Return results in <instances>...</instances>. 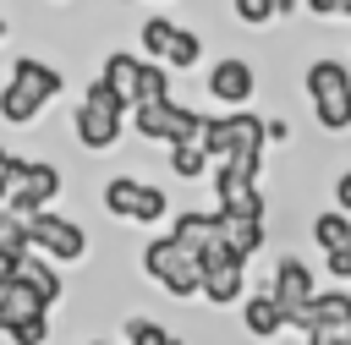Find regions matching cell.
Masks as SVG:
<instances>
[{
	"mask_svg": "<svg viewBox=\"0 0 351 345\" xmlns=\"http://www.w3.org/2000/svg\"><path fill=\"white\" fill-rule=\"evenodd\" d=\"M335 203H340V214H351V164H346L340 181H335Z\"/></svg>",
	"mask_w": 351,
	"mask_h": 345,
	"instance_id": "cell-31",
	"label": "cell"
},
{
	"mask_svg": "<svg viewBox=\"0 0 351 345\" xmlns=\"http://www.w3.org/2000/svg\"><path fill=\"white\" fill-rule=\"evenodd\" d=\"M143 268H148V279H159L170 296H197L203 290V257L197 252H186L176 235H154L148 246H143Z\"/></svg>",
	"mask_w": 351,
	"mask_h": 345,
	"instance_id": "cell-1",
	"label": "cell"
},
{
	"mask_svg": "<svg viewBox=\"0 0 351 345\" xmlns=\"http://www.w3.org/2000/svg\"><path fill=\"white\" fill-rule=\"evenodd\" d=\"M313 241L324 246V257H329V252H346V246H351V219H346V214H318V219H313Z\"/></svg>",
	"mask_w": 351,
	"mask_h": 345,
	"instance_id": "cell-21",
	"label": "cell"
},
{
	"mask_svg": "<svg viewBox=\"0 0 351 345\" xmlns=\"http://www.w3.org/2000/svg\"><path fill=\"white\" fill-rule=\"evenodd\" d=\"M214 192H219V214H241V219H263V197L258 181H241L236 170H214Z\"/></svg>",
	"mask_w": 351,
	"mask_h": 345,
	"instance_id": "cell-12",
	"label": "cell"
},
{
	"mask_svg": "<svg viewBox=\"0 0 351 345\" xmlns=\"http://www.w3.org/2000/svg\"><path fill=\"white\" fill-rule=\"evenodd\" d=\"M38 110H44V99H38V93H27V88L5 82V93H0V115H5L11 126H27V120H33Z\"/></svg>",
	"mask_w": 351,
	"mask_h": 345,
	"instance_id": "cell-20",
	"label": "cell"
},
{
	"mask_svg": "<svg viewBox=\"0 0 351 345\" xmlns=\"http://www.w3.org/2000/svg\"><path fill=\"white\" fill-rule=\"evenodd\" d=\"M99 82L115 93L121 110H143V104H148V93H143V82H148V60H137V55H126V49H115V55L104 60V77H99Z\"/></svg>",
	"mask_w": 351,
	"mask_h": 345,
	"instance_id": "cell-10",
	"label": "cell"
},
{
	"mask_svg": "<svg viewBox=\"0 0 351 345\" xmlns=\"http://www.w3.org/2000/svg\"><path fill=\"white\" fill-rule=\"evenodd\" d=\"M307 99H313V115L324 131H346L351 126V71L340 60H313L307 66Z\"/></svg>",
	"mask_w": 351,
	"mask_h": 345,
	"instance_id": "cell-2",
	"label": "cell"
},
{
	"mask_svg": "<svg viewBox=\"0 0 351 345\" xmlns=\"http://www.w3.org/2000/svg\"><path fill=\"white\" fill-rule=\"evenodd\" d=\"M263 131H269V142H285L291 137V120H263Z\"/></svg>",
	"mask_w": 351,
	"mask_h": 345,
	"instance_id": "cell-33",
	"label": "cell"
},
{
	"mask_svg": "<svg viewBox=\"0 0 351 345\" xmlns=\"http://www.w3.org/2000/svg\"><path fill=\"white\" fill-rule=\"evenodd\" d=\"M16 285H22V290H33L44 312L66 296V279H60V274H55V263H49V257H38V252H27V257L16 263Z\"/></svg>",
	"mask_w": 351,
	"mask_h": 345,
	"instance_id": "cell-14",
	"label": "cell"
},
{
	"mask_svg": "<svg viewBox=\"0 0 351 345\" xmlns=\"http://www.w3.org/2000/svg\"><path fill=\"white\" fill-rule=\"evenodd\" d=\"M11 82H16V88H27V93H38L44 104L66 88V77H60L49 60H33V55H16V60H11Z\"/></svg>",
	"mask_w": 351,
	"mask_h": 345,
	"instance_id": "cell-15",
	"label": "cell"
},
{
	"mask_svg": "<svg viewBox=\"0 0 351 345\" xmlns=\"http://www.w3.org/2000/svg\"><path fill=\"white\" fill-rule=\"evenodd\" d=\"M170 170H176L181 181H197V175L208 170V153H203V142H181V148H170Z\"/></svg>",
	"mask_w": 351,
	"mask_h": 345,
	"instance_id": "cell-23",
	"label": "cell"
},
{
	"mask_svg": "<svg viewBox=\"0 0 351 345\" xmlns=\"http://www.w3.org/2000/svg\"><path fill=\"white\" fill-rule=\"evenodd\" d=\"M241 279H247V257H236L225 241L203 252V296L214 307H236L241 301Z\"/></svg>",
	"mask_w": 351,
	"mask_h": 345,
	"instance_id": "cell-9",
	"label": "cell"
},
{
	"mask_svg": "<svg viewBox=\"0 0 351 345\" xmlns=\"http://www.w3.org/2000/svg\"><path fill=\"white\" fill-rule=\"evenodd\" d=\"M121 104H115V93L104 88V82H93L88 88V99L77 104V115H71V131H77V142L88 148V153H104V148H115L121 142Z\"/></svg>",
	"mask_w": 351,
	"mask_h": 345,
	"instance_id": "cell-4",
	"label": "cell"
},
{
	"mask_svg": "<svg viewBox=\"0 0 351 345\" xmlns=\"http://www.w3.org/2000/svg\"><path fill=\"white\" fill-rule=\"evenodd\" d=\"M203 153L208 159H236V153H263V142H269V131H263V120L252 115V110H230V115H208L203 120Z\"/></svg>",
	"mask_w": 351,
	"mask_h": 345,
	"instance_id": "cell-3",
	"label": "cell"
},
{
	"mask_svg": "<svg viewBox=\"0 0 351 345\" xmlns=\"http://www.w3.org/2000/svg\"><path fill=\"white\" fill-rule=\"evenodd\" d=\"M22 164H27V159H16V153H5V148H0V208H5V197H11V181L22 175Z\"/></svg>",
	"mask_w": 351,
	"mask_h": 345,
	"instance_id": "cell-29",
	"label": "cell"
},
{
	"mask_svg": "<svg viewBox=\"0 0 351 345\" xmlns=\"http://www.w3.org/2000/svg\"><path fill=\"white\" fill-rule=\"evenodd\" d=\"M302 334H351V296L346 290H318L307 307Z\"/></svg>",
	"mask_w": 351,
	"mask_h": 345,
	"instance_id": "cell-13",
	"label": "cell"
},
{
	"mask_svg": "<svg viewBox=\"0 0 351 345\" xmlns=\"http://www.w3.org/2000/svg\"><path fill=\"white\" fill-rule=\"evenodd\" d=\"M219 241L236 257H252L263 246V219H241V214H219Z\"/></svg>",
	"mask_w": 351,
	"mask_h": 345,
	"instance_id": "cell-17",
	"label": "cell"
},
{
	"mask_svg": "<svg viewBox=\"0 0 351 345\" xmlns=\"http://www.w3.org/2000/svg\"><path fill=\"white\" fill-rule=\"evenodd\" d=\"M197 60H203V38H197L192 27H181L176 44H170V55H165V71H170V66L181 71V66H197Z\"/></svg>",
	"mask_w": 351,
	"mask_h": 345,
	"instance_id": "cell-24",
	"label": "cell"
},
{
	"mask_svg": "<svg viewBox=\"0 0 351 345\" xmlns=\"http://www.w3.org/2000/svg\"><path fill=\"white\" fill-rule=\"evenodd\" d=\"M307 345H351V334H307Z\"/></svg>",
	"mask_w": 351,
	"mask_h": 345,
	"instance_id": "cell-34",
	"label": "cell"
},
{
	"mask_svg": "<svg viewBox=\"0 0 351 345\" xmlns=\"http://www.w3.org/2000/svg\"><path fill=\"white\" fill-rule=\"evenodd\" d=\"M0 38H5V16H0Z\"/></svg>",
	"mask_w": 351,
	"mask_h": 345,
	"instance_id": "cell-35",
	"label": "cell"
},
{
	"mask_svg": "<svg viewBox=\"0 0 351 345\" xmlns=\"http://www.w3.org/2000/svg\"><path fill=\"white\" fill-rule=\"evenodd\" d=\"M241 323H247V334L269 340V334L285 329V312L274 307V296H247V301H241Z\"/></svg>",
	"mask_w": 351,
	"mask_h": 345,
	"instance_id": "cell-18",
	"label": "cell"
},
{
	"mask_svg": "<svg viewBox=\"0 0 351 345\" xmlns=\"http://www.w3.org/2000/svg\"><path fill=\"white\" fill-rule=\"evenodd\" d=\"M252 88H258V77H252V66L241 60V55H230V60H214V71H208V93L219 99V104H247L252 99Z\"/></svg>",
	"mask_w": 351,
	"mask_h": 345,
	"instance_id": "cell-11",
	"label": "cell"
},
{
	"mask_svg": "<svg viewBox=\"0 0 351 345\" xmlns=\"http://www.w3.org/2000/svg\"><path fill=\"white\" fill-rule=\"evenodd\" d=\"M5 340H11V345H44V340H49V323H44V318H27V323L11 329Z\"/></svg>",
	"mask_w": 351,
	"mask_h": 345,
	"instance_id": "cell-28",
	"label": "cell"
},
{
	"mask_svg": "<svg viewBox=\"0 0 351 345\" xmlns=\"http://www.w3.org/2000/svg\"><path fill=\"white\" fill-rule=\"evenodd\" d=\"M132 126H137V137L165 142V148H181V142H197L203 137V115H192L176 99H154V104L132 110Z\"/></svg>",
	"mask_w": 351,
	"mask_h": 345,
	"instance_id": "cell-5",
	"label": "cell"
},
{
	"mask_svg": "<svg viewBox=\"0 0 351 345\" xmlns=\"http://www.w3.org/2000/svg\"><path fill=\"white\" fill-rule=\"evenodd\" d=\"M16 263H22L16 252H0V290H11V285H16Z\"/></svg>",
	"mask_w": 351,
	"mask_h": 345,
	"instance_id": "cell-30",
	"label": "cell"
},
{
	"mask_svg": "<svg viewBox=\"0 0 351 345\" xmlns=\"http://www.w3.org/2000/svg\"><path fill=\"white\" fill-rule=\"evenodd\" d=\"M176 345H181V340H176Z\"/></svg>",
	"mask_w": 351,
	"mask_h": 345,
	"instance_id": "cell-36",
	"label": "cell"
},
{
	"mask_svg": "<svg viewBox=\"0 0 351 345\" xmlns=\"http://www.w3.org/2000/svg\"><path fill=\"white\" fill-rule=\"evenodd\" d=\"M176 33H181V27H176L170 16H148V22H143V49L154 55V66H165V55H170Z\"/></svg>",
	"mask_w": 351,
	"mask_h": 345,
	"instance_id": "cell-22",
	"label": "cell"
},
{
	"mask_svg": "<svg viewBox=\"0 0 351 345\" xmlns=\"http://www.w3.org/2000/svg\"><path fill=\"white\" fill-rule=\"evenodd\" d=\"M143 181L137 175H115V181H104V208L110 214H121V219H137V203H143Z\"/></svg>",
	"mask_w": 351,
	"mask_h": 345,
	"instance_id": "cell-19",
	"label": "cell"
},
{
	"mask_svg": "<svg viewBox=\"0 0 351 345\" xmlns=\"http://www.w3.org/2000/svg\"><path fill=\"white\" fill-rule=\"evenodd\" d=\"M329 274L335 279H351V246L346 252H329Z\"/></svg>",
	"mask_w": 351,
	"mask_h": 345,
	"instance_id": "cell-32",
	"label": "cell"
},
{
	"mask_svg": "<svg viewBox=\"0 0 351 345\" xmlns=\"http://www.w3.org/2000/svg\"><path fill=\"white\" fill-rule=\"evenodd\" d=\"M269 296H274V307L285 312V329H302V323H307V307H313V296H318L313 268H307L302 257H280V263H274Z\"/></svg>",
	"mask_w": 351,
	"mask_h": 345,
	"instance_id": "cell-7",
	"label": "cell"
},
{
	"mask_svg": "<svg viewBox=\"0 0 351 345\" xmlns=\"http://www.w3.org/2000/svg\"><path fill=\"white\" fill-rule=\"evenodd\" d=\"M176 241L186 246V252H208V246H219V208L214 214H181L176 219Z\"/></svg>",
	"mask_w": 351,
	"mask_h": 345,
	"instance_id": "cell-16",
	"label": "cell"
},
{
	"mask_svg": "<svg viewBox=\"0 0 351 345\" xmlns=\"http://www.w3.org/2000/svg\"><path fill=\"white\" fill-rule=\"evenodd\" d=\"M165 208H170V203H165V192H159V186H148V192H143V203H137V225L165 219Z\"/></svg>",
	"mask_w": 351,
	"mask_h": 345,
	"instance_id": "cell-27",
	"label": "cell"
},
{
	"mask_svg": "<svg viewBox=\"0 0 351 345\" xmlns=\"http://www.w3.org/2000/svg\"><path fill=\"white\" fill-rule=\"evenodd\" d=\"M280 11H291L285 0H236V16L241 22H269V16H280Z\"/></svg>",
	"mask_w": 351,
	"mask_h": 345,
	"instance_id": "cell-26",
	"label": "cell"
},
{
	"mask_svg": "<svg viewBox=\"0 0 351 345\" xmlns=\"http://www.w3.org/2000/svg\"><path fill=\"white\" fill-rule=\"evenodd\" d=\"M126 345H176V334L148 318H126Z\"/></svg>",
	"mask_w": 351,
	"mask_h": 345,
	"instance_id": "cell-25",
	"label": "cell"
},
{
	"mask_svg": "<svg viewBox=\"0 0 351 345\" xmlns=\"http://www.w3.org/2000/svg\"><path fill=\"white\" fill-rule=\"evenodd\" d=\"M55 192H60V170L44 164V159H27L22 175L11 181L5 214H11V219H38V214H49V197H55Z\"/></svg>",
	"mask_w": 351,
	"mask_h": 345,
	"instance_id": "cell-6",
	"label": "cell"
},
{
	"mask_svg": "<svg viewBox=\"0 0 351 345\" xmlns=\"http://www.w3.org/2000/svg\"><path fill=\"white\" fill-rule=\"evenodd\" d=\"M27 241H33V252L49 257V263H77V257L88 252L82 225H77V219H60V214H38V219H27Z\"/></svg>",
	"mask_w": 351,
	"mask_h": 345,
	"instance_id": "cell-8",
	"label": "cell"
}]
</instances>
